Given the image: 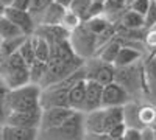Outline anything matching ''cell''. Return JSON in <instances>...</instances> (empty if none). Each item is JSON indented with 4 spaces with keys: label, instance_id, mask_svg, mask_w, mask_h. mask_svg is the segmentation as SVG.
I'll use <instances>...</instances> for the list:
<instances>
[{
    "label": "cell",
    "instance_id": "cell-1",
    "mask_svg": "<svg viewBox=\"0 0 156 140\" xmlns=\"http://www.w3.org/2000/svg\"><path fill=\"white\" fill-rule=\"evenodd\" d=\"M42 86L30 83L17 89H9L3 86V118L9 112L16 111H36L42 109L41 104Z\"/></svg>",
    "mask_w": 156,
    "mask_h": 140
},
{
    "label": "cell",
    "instance_id": "cell-2",
    "mask_svg": "<svg viewBox=\"0 0 156 140\" xmlns=\"http://www.w3.org/2000/svg\"><path fill=\"white\" fill-rule=\"evenodd\" d=\"M125 121V106L100 108L86 114V129L90 135L108 134L114 126Z\"/></svg>",
    "mask_w": 156,
    "mask_h": 140
},
{
    "label": "cell",
    "instance_id": "cell-3",
    "mask_svg": "<svg viewBox=\"0 0 156 140\" xmlns=\"http://www.w3.org/2000/svg\"><path fill=\"white\" fill-rule=\"evenodd\" d=\"M0 75H2V84L9 89H17L31 83L30 66L20 56L19 52L12 53L6 58H2Z\"/></svg>",
    "mask_w": 156,
    "mask_h": 140
},
{
    "label": "cell",
    "instance_id": "cell-4",
    "mask_svg": "<svg viewBox=\"0 0 156 140\" xmlns=\"http://www.w3.org/2000/svg\"><path fill=\"white\" fill-rule=\"evenodd\" d=\"M45 140H84L87 135L86 129V114L75 111V114L58 128L42 132Z\"/></svg>",
    "mask_w": 156,
    "mask_h": 140
},
{
    "label": "cell",
    "instance_id": "cell-5",
    "mask_svg": "<svg viewBox=\"0 0 156 140\" xmlns=\"http://www.w3.org/2000/svg\"><path fill=\"white\" fill-rule=\"evenodd\" d=\"M69 90H70L69 87L61 86L58 83L56 84H51V86H48L45 89H42V97H41L42 109L69 106Z\"/></svg>",
    "mask_w": 156,
    "mask_h": 140
},
{
    "label": "cell",
    "instance_id": "cell-6",
    "mask_svg": "<svg viewBox=\"0 0 156 140\" xmlns=\"http://www.w3.org/2000/svg\"><path fill=\"white\" fill-rule=\"evenodd\" d=\"M42 111L44 109L9 112L5 117V123L12 125V126H20V128H37V129H41Z\"/></svg>",
    "mask_w": 156,
    "mask_h": 140
},
{
    "label": "cell",
    "instance_id": "cell-7",
    "mask_svg": "<svg viewBox=\"0 0 156 140\" xmlns=\"http://www.w3.org/2000/svg\"><path fill=\"white\" fill-rule=\"evenodd\" d=\"M75 114V109L69 106L62 108H47L42 111V121H41V132L58 128L59 125L64 121H67L72 115Z\"/></svg>",
    "mask_w": 156,
    "mask_h": 140
},
{
    "label": "cell",
    "instance_id": "cell-8",
    "mask_svg": "<svg viewBox=\"0 0 156 140\" xmlns=\"http://www.w3.org/2000/svg\"><path fill=\"white\" fill-rule=\"evenodd\" d=\"M2 14L6 16L9 20H12L16 25L22 28V31L25 34H34L36 31V22H34V14L28 9H19L14 6H9V8H2Z\"/></svg>",
    "mask_w": 156,
    "mask_h": 140
},
{
    "label": "cell",
    "instance_id": "cell-9",
    "mask_svg": "<svg viewBox=\"0 0 156 140\" xmlns=\"http://www.w3.org/2000/svg\"><path fill=\"white\" fill-rule=\"evenodd\" d=\"M129 92L117 81H112L103 87V101L101 108H111V106H125L128 103Z\"/></svg>",
    "mask_w": 156,
    "mask_h": 140
},
{
    "label": "cell",
    "instance_id": "cell-10",
    "mask_svg": "<svg viewBox=\"0 0 156 140\" xmlns=\"http://www.w3.org/2000/svg\"><path fill=\"white\" fill-rule=\"evenodd\" d=\"M87 70V78L95 80L98 83H101L103 86H106L112 81H115V75H117V67L108 62H103L100 59H97L92 64L86 66Z\"/></svg>",
    "mask_w": 156,
    "mask_h": 140
},
{
    "label": "cell",
    "instance_id": "cell-11",
    "mask_svg": "<svg viewBox=\"0 0 156 140\" xmlns=\"http://www.w3.org/2000/svg\"><path fill=\"white\" fill-rule=\"evenodd\" d=\"M103 87L105 86L98 81H95V80H90V78L86 80V101H84V108H83L84 114L101 108Z\"/></svg>",
    "mask_w": 156,
    "mask_h": 140
},
{
    "label": "cell",
    "instance_id": "cell-12",
    "mask_svg": "<svg viewBox=\"0 0 156 140\" xmlns=\"http://www.w3.org/2000/svg\"><path fill=\"white\" fill-rule=\"evenodd\" d=\"M41 129L37 128H20L3 123L2 128V140H37Z\"/></svg>",
    "mask_w": 156,
    "mask_h": 140
},
{
    "label": "cell",
    "instance_id": "cell-13",
    "mask_svg": "<svg viewBox=\"0 0 156 140\" xmlns=\"http://www.w3.org/2000/svg\"><path fill=\"white\" fill-rule=\"evenodd\" d=\"M67 11V6H64L58 2H51L41 14L39 17V25H61L62 17Z\"/></svg>",
    "mask_w": 156,
    "mask_h": 140
},
{
    "label": "cell",
    "instance_id": "cell-14",
    "mask_svg": "<svg viewBox=\"0 0 156 140\" xmlns=\"http://www.w3.org/2000/svg\"><path fill=\"white\" fill-rule=\"evenodd\" d=\"M86 80L78 81L76 84H73L70 87V90H69V106L75 111L83 112L84 101H86Z\"/></svg>",
    "mask_w": 156,
    "mask_h": 140
},
{
    "label": "cell",
    "instance_id": "cell-15",
    "mask_svg": "<svg viewBox=\"0 0 156 140\" xmlns=\"http://www.w3.org/2000/svg\"><path fill=\"white\" fill-rule=\"evenodd\" d=\"M134 117L144 129L153 128L156 125V106L154 104H142V106L136 108Z\"/></svg>",
    "mask_w": 156,
    "mask_h": 140
},
{
    "label": "cell",
    "instance_id": "cell-16",
    "mask_svg": "<svg viewBox=\"0 0 156 140\" xmlns=\"http://www.w3.org/2000/svg\"><path fill=\"white\" fill-rule=\"evenodd\" d=\"M120 25L125 30H131V31H139L142 28H145V16L139 14V12L133 9H126L123 11V16L120 19Z\"/></svg>",
    "mask_w": 156,
    "mask_h": 140
},
{
    "label": "cell",
    "instance_id": "cell-17",
    "mask_svg": "<svg viewBox=\"0 0 156 140\" xmlns=\"http://www.w3.org/2000/svg\"><path fill=\"white\" fill-rule=\"evenodd\" d=\"M122 47H123V45L120 44V41L111 39L109 42H106L105 45H103L101 50H98L95 55L98 56L100 61L108 62V64H112V66H114V62H115V59H117V55H119V52H120Z\"/></svg>",
    "mask_w": 156,
    "mask_h": 140
},
{
    "label": "cell",
    "instance_id": "cell-18",
    "mask_svg": "<svg viewBox=\"0 0 156 140\" xmlns=\"http://www.w3.org/2000/svg\"><path fill=\"white\" fill-rule=\"evenodd\" d=\"M140 56H142V55H140L139 50H136V48H133V47L123 45V47L120 48L119 55H117V59H115V62H114V66H115L117 69L133 66V64H136V62L140 59Z\"/></svg>",
    "mask_w": 156,
    "mask_h": 140
},
{
    "label": "cell",
    "instance_id": "cell-19",
    "mask_svg": "<svg viewBox=\"0 0 156 140\" xmlns=\"http://www.w3.org/2000/svg\"><path fill=\"white\" fill-rule=\"evenodd\" d=\"M31 39H33L34 50H36V61L48 62L51 58V44L45 37L39 36V34H31Z\"/></svg>",
    "mask_w": 156,
    "mask_h": 140
},
{
    "label": "cell",
    "instance_id": "cell-20",
    "mask_svg": "<svg viewBox=\"0 0 156 140\" xmlns=\"http://www.w3.org/2000/svg\"><path fill=\"white\" fill-rule=\"evenodd\" d=\"M84 25L97 36L105 34L109 28H112L109 19L106 17V12L105 14H100V16H95V17H90V19L84 20Z\"/></svg>",
    "mask_w": 156,
    "mask_h": 140
},
{
    "label": "cell",
    "instance_id": "cell-21",
    "mask_svg": "<svg viewBox=\"0 0 156 140\" xmlns=\"http://www.w3.org/2000/svg\"><path fill=\"white\" fill-rule=\"evenodd\" d=\"M27 39H28V34H22V36H17V37H9V39H2V44H0L2 58H6L12 53H17Z\"/></svg>",
    "mask_w": 156,
    "mask_h": 140
},
{
    "label": "cell",
    "instance_id": "cell-22",
    "mask_svg": "<svg viewBox=\"0 0 156 140\" xmlns=\"http://www.w3.org/2000/svg\"><path fill=\"white\" fill-rule=\"evenodd\" d=\"M25 34L22 31V28L19 25H16L12 20H9L6 16H0V36L2 39H9V37H17V36H22Z\"/></svg>",
    "mask_w": 156,
    "mask_h": 140
},
{
    "label": "cell",
    "instance_id": "cell-23",
    "mask_svg": "<svg viewBox=\"0 0 156 140\" xmlns=\"http://www.w3.org/2000/svg\"><path fill=\"white\" fill-rule=\"evenodd\" d=\"M95 0H73L70 3V9L78 14L83 20H87L89 19V14H90V9H92V5H94Z\"/></svg>",
    "mask_w": 156,
    "mask_h": 140
},
{
    "label": "cell",
    "instance_id": "cell-24",
    "mask_svg": "<svg viewBox=\"0 0 156 140\" xmlns=\"http://www.w3.org/2000/svg\"><path fill=\"white\" fill-rule=\"evenodd\" d=\"M84 23V20L78 16V14H75V12L70 9V8H67V11H66V14H64V17H62V22H61V25L66 30H69L70 33L72 31H75L76 28H80L81 25Z\"/></svg>",
    "mask_w": 156,
    "mask_h": 140
},
{
    "label": "cell",
    "instance_id": "cell-25",
    "mask_svg": "<svg viewBox=\"0 0 156 140\" xmlns=\"http://www.w3.org/2000/svg\"><path fill=\"white\" fill-rule=\"evenodd\" d=\"M47 72V62L42 61H34L30 66V73H31V83L34 84H42L44 76Z\"/></svg>",
    "mask_w": 156,
    "mask_h": 140
},
{
    "label": "cell",
    "instance_id": "cell-26",
    "mask_svg": "<svg viewBox=\"0 0 156 140\" xmlns=\"http://www.w3.org/2000/svg\"><path fill=\"white\" fill-rule=\"evenodd\" d=\"M19 53L20 56L27 61V64L31 66L33 62L36 61V50H34V44H33V39H31V36H28V39L23 42V45L20 47L19 50Z\"/></svg>",
    "mask_w": 156,
    "mask_h": 140
},
{
    "label": "cell",
    "instance_id": "cell-27",
    "mask_svg": "<svg viewBox=\"0 0 156 140\" xmlns=\"http://www.w3.org/2000/svg\"><path fill=\"white\" fill-rule=\"evenodd\" d=\"M126 0H106L105 2V11L106 14H117V12L126 11Z\"/></svg>",
    "mask_w": 156,
    "mask_h": 140
},
{
    "label": "cell",
    "instance_id": "cell-28",
    "mask_svg": "<svg viewBox=\"0 0 156 140\" xmlns=\"http://www.w3.org/2000/svg\"><path fill=\"white\" fill-rule=\"evenodd\" d=\"M144 44L151 52V58H156V31L153 28H147L144 34Z\"/></svg>",
    "mask_w": 156,
    "mask_h": 140
},
{
    "label": "cell",
    "instance_id": "cell-29",
    "mask_svg": "<svg viewBox=\"0 0 156 140\" xmlns=\"http://www.w3.org/2000/svg\"><path fill=\"white\" fill-rule=\"evenodd\" d=\"M151 2H153V0H134V2L128 6V9H133V11L139 12V14L145 16L147 11L151 6Z\"/></svg>",
    "mask_w": 156,
    "mask_h": 140
},
{
    "label": "cell",
    "instance_id": "cell-30",
    "mask_svg": "<svg viewBox=\"0 0 156 140\" xmlns=\"http://www.w3.org/2000/svg\"><path fill=\"white\" fill-rule=\"evenodd\" d=\"M123 140H144V129L136 128V126H128Z\"/></svg>",
    "mask_w": 156,
    "mask_h": 140
},
{
    "label": "cell",
    "instance_id": "cell-31",
    "mask_svg": "<svg viewBox=\"0 0 156 140\" xmlns=\"http://www.w3.org/2000/svg\"><path fill=\"white\" fill-rule=\"evenodd\" d=\"M126 129H128L126 121H123V123H119L117 126H114V128L108 132V135L111 138H114V140H123V135H125Z\"/></svg>",
    "mask_w": 156,
    "mask_h": 140
},
{
    "label": "cell",
    "instance_id": "cell-32",
    "mask_svg": "<svg viewBox=\"0 0 156 140\" xmlns=\"http://www.w3.org/2000/svg\"><path fill=\"white\" fill-rule=\"evenodd\" d=\"M51 2H53V0H31L30 11L33 12V14H41Z\"/></svg>",
    "mask_w": 156,
    "mask_h": 140
},
{
    "label": "cell",
    "instance_id": "cell-33",
    "mask_svg": "<svg viewBox=\"0 0 156 140\" xmlns=\"http://www.w3.org/2000/svg\"><path fill=\"white\" fill-rule=\"evenodd\" d=\"M154 23H156V3L151 2V6L145 14V28H151Z\"/></svg>",
    "mask_w": 156,
    "mask_h": 140
},
{
    "label": "cell",
    "instance_id": "cell-34",
    "mask_svg": "<svg viewBox=\"0 0 156 140\" xmlns=\"http://www.w3.org/2000/svg\"><path fill=\"white\" fill-rule=\"evenodd\" d=\"M14 8H19V9H28L30 11V6H31V0H14Z\"/></svg>",
    "mask_w": 156,
    "mask_h": 140
},
{
    "label": "cell",
    "instance_id": "cell-35",
    "mask_svg": "<svg viewBox=\"0 0 156 140\" xmlns=\"http://www.w3.org/2000/svg\"><path fill=\"white\" fill-rule=\"evenodd\" d=\"M0 3H2V8H9L14 5V0H0Z\"/></svg>",
    "mask_w": 156,
    "mask_h": 140
},
{
    "label": "cell",
    "instance_id": "cell-36",
    "mask_svg": "<svg viewBox=\"0 0 156 140\" xmlns=\"http://www.w3.org/2000/svg\"><path fill=\"white\" fill-rule=\"evenodd\" d=\"M53 2H58V3H61V5H64V6H67V8H69L73 0H53Z\"/></svg>",
    "mask_w": 156,
    "mask_h": 140
},
{
    "label": "cell",
    "instance_id": "cell-37",
    "mask_svg": "<svg viewBox=\"0 0 156 140\" xmlns=\"http://www.w3.org/2000/svg\"><path fill=\"white\" fill-rule=\"evenodd\" d=\"M134 2V0H126V6H129V5H131Z\"/></svg>",
    "mask_w": 156,
    "mask_h": 140
},
{
    "label": "cell",
    "instance_id": "cell-38",
    "mask_svg": "<svg viewBox=\"0 0 156 140\" xmlns=\"http://www.w3.org/2000/svg\"><path fill=\"white\" fill-rule=\"evenodd\" d=\"M95 2H100V3H105L106 0H95Z\"/></svg>",
    "mask_w": 156,
    "mask_h": 140
},
{
    "label": "cell",
    "instance_id": "cell-39",
    "mask_svg": "<svg viewBox=\"0 0 156 140\" xmlns=\"http://www.w3.org/2000/svg\"><path fill=\"white\" fill-rule=\"evenodd\" d=\"M153 2H154V3H156V0H153Z\"/></svg>",
    "mask_w": 156,
    "mask_h": 140
},
{
    "label": "cell",
    "instance_id": "cell-40",
    "mask_svg": "<svg viewBox=\"0 0 156 140\" xmlns=\"http://www.w3.org/2000/svg\"><path fill=\"white\" fill-rule=\"evenodd\" d=\"M154 135H156V131H154Z\"/></svg>",
    "mask_w": 156,
    "mask_h": 140
}]
</instances>
